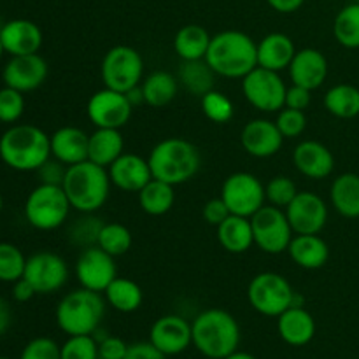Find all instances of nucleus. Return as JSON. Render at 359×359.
<instances>
[{
    "mask_svg": "<svg viewBox=\"0 0 359 359\" xmlns=\"http://www.w3.org/2000/svg\"><path fill=\"white\" fill-rule=\"evenodd\" d=\"M70 209L72 207L62 186L39 184L25 202V217L37 230L49 231L65 223Z\"/></svg>",
    "mask_w": 359,
    "mask_h": 359,
    "instance_id": "8",
    "label": "nucleus"
},
{
    "mask_svg": "<svg viewBox=\"0 0 359 359\" xmlns=\"http://www.w3.org/2000/svg\"><path fill=\"white\" fill-rule=\"evenodd\" d=\"M284 212L294 235H319L328 223V205L311 191H298Z\"/></svg>",
    "mask_w": 359,
    "mask_h": 359,
    "instance_id": "15",
    "label": "nucleus"
},
{
    "mask_svg": "<svg viewBox=\"0 0 359 359\" xmlns=\"http://www.w3.org/2000/svg\"><path fill=\"white\" fill-rule=\"evenodd\" d=\"M132 231L121 223H105L102 224L100 233H98L97 245L109 252L111 256L118 258V256L126 255L132 248Z\"/></svg>",
    "mask_w": 359,
    "mask_h": 359,
    "instance_id": "38",
    "label": "nucleus"
},
{
    "mask_svg": "<svg viewBox=\"0 0 359 359\" xmlns=\"http://www.w3.org/2000/svg\"><path fill=\"white\" fill-rule=\"evenodd\" d=\"M276 125L284 139H294V137H300L307 128V116H305V111L283 107L277 116Z\"/></svg>",
    "mask_w": 359,
    "mask_h": 359,
    "instance_id": "43",
    "label": "nucleus"
},
{
    "mask_svg": "<svg viewBox=\"0 0 359 359\" xmlns=\"http://www.w3.org/2000/svg\"><path fill=\"white\" fill-rule=\"evenodd\" d=\"M23 277L34 286L37 294H51L65 286L69 279V266L56 252H35L27 258Z\"/></svg>",
    "mask_w": 359,
    "mask_h": 359,
    "instance_id": "13",
    "label": "nucleus"
},
{
    "mask_svg": "<svg viewBox=\"0 0 359 359\" xmlns=\"http://www.w3.org/2000/svg\"><path fill=\"white\" fill-rule=\"evenodd\" d=\"M51 137V156L63 165H77L88 160L90 135L77 126H62Z\"/></svg>",
    "mask_w": 359,
    "mask_h": 359,
    "instance_id": "25",
    "label": "nucleus"
},
{
    "mask_svg": "<svg viewBox=\"0 0 359 359\" xmlns=\"http://www.w3.org/2000/svg\"><path fill=\"white\" fill-rule=\"evenodd\" d=\"M144 74V60L132 46H114L102 60L100 76L109 90L126 93L139 86Z\"/></svg>",
    "mask_w": 359,
    "mask_h": 359,
    "instance_id": "9",
    "label": "nucleus"
},
{
    "mask_svg": "<svg viewBox=\"0 0 359 359\" xmlns=\"http://www.w3.org/2000/svg\"><path fill=\"white\" fill-rule=\"evenodd\" d=\"M202 111L207 119L217 123V125H224V123H228L233 118L235 109L226 95L212 90L202 97Z\"/></svg>",
    "mask_w": 359,
    "mask_h": 359,
    "instance_id": "40",
    "label": "nucleus"
},
{
    "mask_svg": "<svg viewBox=\"0 0 359 359\" xmlns=\"http://www.w3.org/2000/svg\"><path fill=\"white\" fill-rule=\"evenodd\" d=\"M287 86L279 72L256 67L242 77V93L245 100L262 112H277L284 107Z\"/></svg>",
    "mask_w": 359,
    "mask_h": 359,
    "instance_id": "12",
    "label": "nucleus"
},
{
    "mask_svg": "<svg viewBox=\"0 0 359 359\" xmlns=\"http://www.w3.org/2000/svg\"><path fill=\"white\" fill-rule=\"evenodd\" d=\"M221 198L231 214L252 217L265 205V186L249 172H235L224 179Z\"/></svg>",
    "mask_w": 359,
    "mask_h": 359,
    "instance_id": "11",
    "label": "nucleus"
},
{
    "mask_svg": "<svg viewBox=\"0 0 359 359\" xmlns=\"http://www.w3.org/2000/svg\"><path fill=\"white\" fill-rule=\"evenodd\" d=\"M312 91L304 86L293 84L286 90V100H284V107L298 109V111H305L311 105L312 100Z\"/></svg>",
    "mask_w": 359,
    "mask_h": 359,
    "instance_id": "50",
    "label": "nucleus"
},
{
    "mask_svg": "<svg viewBox=\"0 0 359 359\" xmlns=\"http://www.w3.org/2000/svg\"><path fill=\"white\" fill-rule=\"evenodd\" d=\"M105 316V298L86 287L74 290L60 300L56 323L60 330L72 335H93Z\"/></svg>",
    "mask_w": 359,
    "mask_h": 359,
    "instance_id": "6",
    "label": "nucleus"
},
{
    "mask_svg": "<svg viewBox=\"0 0 359 359\" xmlns=\"http://www.w3.org/2000/svg\"><path fill=\"white\" fill-rule=\"evenodd\" d=\"M4 53H6V49H4V44H2V39H0V56L4 55Z\"/></svg>",
    "mask_w": 359,
    "mask_h": 359,
    "instance_id": "57",
    "label": "nucleus"
},
{
    "mask_svg": "<svg viewBox=\"0 0 359 359\" xmlns=\"http://www.w3.org/2000/svg\"><path fill=\"white\" fill-rule=\"evenodd\" d=\"M193 346L209 359H224L241 344V326L230 312L223 309H207L191 323Z\"/></svg>",
    "mask_w": 359,
    "mask_h": 359,
    "instance_id": "2",
    "label": "nucleus"
},
{
    "mask_svg": "<svg viewBox=\"0 0 359 359\" xmlns=\"http://www.w3.org/2000/svg\"><path fill=\"white\" fill-rule=\"evenodd\" d=\"M0 39L11 56L34 55L42 46V32L34 21L13 20L0 28Z\"/></svg>",
    "mask_w": 359,
    "mask_h": 359,
    "instance_id": "23",
    "label": "nucleus"
},
{
    "mask_svg": "<svg viewBox=\"0 0 359 359\" xmlns=\"http://www.w3.org/2000/svg\"><path fill=\"white\" fill-rule=\"evenodd\" d=\"M104 297L105 302L114 311L125 312V314L135 312L142 305L144 300L142 290H140L139 284L132 279H126V277H116L109 284L107 290L104 291Z\"/></svg>",
    "mask_w": 359,
    "mask_h": 359,
    "instance_id": "34",
    "label": "nucleus"
},
{
    "mask_svg": "<svg viewBox=\"0 0 359 359\" xmlns=\"http://www.w3.org/2000/svg\"><path fill=\"white\" fill-rule=\"evenodd\" d=\"M216 76L217 74L210 69V65L205 62V58L182 62V65L179 67L177 72L179 84H182L188 93L200 98L214 90Z\"/></svg>",
    "mask_w": 359,
    "mask_h": 359,
    "instance_id": "33",
    "label": "nucleus"
},
{
    "mask_svg": "<svg viewBox=\"0 0 359 359\" xmlns=\"http://www.w3.org/2000/svg\"><path fill=\"white\" fill-rule=\"evenodd\" d=\"M297 293L284 276L276 272H262L255 276L248 287V300L256 312L266 318H279L297 304Z\"/></svg>",
    "mask_w": 359,
    "mask_h": 359,
    "instance_id": "7",
    "label": "nucleus"
},
{
    "mask_svg": "<svg viewBox=\"0 0 359 359\" xmlns=\"http://www.w3.org/2000/svg\"><path fill=\"white\" fill-rule=\"evenodd\" d=\"M287 255L300 269L318 270L328 263L330 248L319 235H294Z\"/></svg>",
    "mask_w": 359,
    "mask_h": 359,
    "instance_id": "27",
    "label": "nucleus"
},
{
    "mask_svg": "<svg viewBox=\"0 0 359 359\" xmlns=\"http://www.w3.org/2000/svg\"><path fill=\"white\" fill-rule=\"evenodd\" d=\"M76 277L81 287L104 293L109 284L118 277L114 256L105 252L98 245L84 248L76 262Z\"/></svg>",
    "mask_w": 359,
    "mask_h": 359,
    "instance_id": "16",
    "label": "nucleus"
},
{
    "mask_svg": "<svg viewBox=\"0 0 359 359\" xmlns=\"http://www.w3.org/2000/svg\"><path fill=\"white\" fill-rule=\"evenodd\" d=\"M0 359H9V358H0Z\"/></svg>",
    "mask_w": 359,
    "mask_h": 359,
    "instance_id": "59",
    "label": "nucleus"
},
{
    "mask_svg": "<svg viewBox=\"0 0 359 359\" xmlns=\"http://www.w3.org/2000/svg\"><path fill=\"white\" fill-rule=\"evenodd\" d=\"M333 35L337 42L347 49L359 48V4H349L339 11L333 21Z\"/></svg>",
    "mask_w": 359,
    "mask_h": 359,
    "instance_id": "37",
    "label": "nucleus"
},
{
    "mask_svg": "<svg viewBox=\"0 0 359 359\" xmlns=\"http://www.w3.org/2000/svg\"><path fill=\"white\" fill-rule=\"evenodd\" d=\"M125 153V139L116 128H97L88 140V160L109 168Z\"/></svg>",
    "mask_w": 359,
    "mask_h": 359,
    "instance_id": "28",
    "label": "nucleus"
},
{
    "mask_svg": "<svg viewBox=\"0 0 359 359\" xmlns=\"http://www.w3.org/2000/svg\"><path fill=\"white\" fill-rule=\"evenodd\" d=\"M287 70L293 84L314 91L328 77V60L319 49L305 48L297 51Z\"/></svg>",
    "mask_w": 359,
    "mask_h": 359,
    "instance_id": "22",
    "label": "nucleus"
},
{
    "mask_svg": "<svg viewBox=\"0 0 359 359\" xmlns=\"http://www.w3.org/2000/svg\"><path fill=\"white\" fill-rule=\"evenodd\" d=\"M205 62L221 77L242 79L258 67V44L241 30L212 35Z\"/></svg>",
    "mask_w": 359,
    "mask_h": 359,
    "instance_id": "1",
    "label": "nucleus"
},
{
    "mask_svg": "<svg viewBox=\"0 0 359 359\" xmlns=\"http://www.w3.org/2000/svg\"><path fill=\"white\" fill-rule=\"evenodd\" d=\"M0 158L13 170H37L51 158V137L34 125L11 126L0 137Z\"/></svg>",
    "mask_w": 359,
    "mask_h": 359,
    "instance_id": "3",
    "label": "nucleus"
},
{
    "mask_svg": "<svg viewBox=\"0 0 359 359\" xmlns=\"http://www.w3.org/2000/svg\"><path fill=\"white\" fill-rule=\"evenodd\" d=\"M330 200L337 212L344 217H359V175L346 172L333 179Z\"/></svg>",
    "mask_w": 359,
    "mask_h": 359,
    "instance_id": "30",
    "label": "nucleus"
},
{
    "mask_svg": "<svg viewBox=\"0 0 359 359\" xmlns=\"http://www.w3.org/2000/svg\"><path fill=\"white\" fill-rule=\"evenodd\" d=\"M39 174V179H41V184H56L62 186L63 179H65V172H67V165H63L62 161L58 160H51L49 158L44 165L35 170Z\"/></svg>",
    "mask_w": 359,
    "mask_h": 359,
    "instance_id": "47",
    "label": "nucleus"
},
{
    "mask_svg": "<svg viewBox=\"0 0 359 359\" xmlns=\"http://www.w3.org/2000/svg\"><path fill=\"white\" fill-rule=\"evenodd\" d=\"M98 219L93 217H84V219H77L76 224L72 226V241L74 244L84 245V248H91L97 245L98 233H100L102 223H97Z\"/></svg>",
    "mask_w": 359,
    "mask_h": 359,
    "instance_id": "46",
    "label": "nucleus"
},
{
    "mask_svg": "<svg viewBox=\"0 0 359 359\" xmlns=\"http://www.w3.org/2000/svg\"><path fill=\"white\" fill-rule=\"evenodd\" d=\"M230 209L226 207V203L223 202V198H212L203 205L202 209V217L207 224L210 226H219L228 216H230Z\"/></svg>",
    "mask_w": 359,
    "mask_h": 359,
    "instance_id": "48",
    "label": "nucleus"
},
{
    "mask_svg": "<svg viewBox=\"0 0 359 359\" xmlns=\"http://www.w3.org/2000/svg\"><path fill=\"white\" fill-rule=\"evenodd\" d=\"M354 2H358V4H359V0H354Z\"/></svg>",
    "mask_w": 359,
    "mask_h": 359,
    "instance_id": "60",
    "label": "nucleus"
},
{
    "mask_svg": "<svg viewBox=\"0 0 359 359\" xmlns=\"http://www.w3.org/2000/svg\"><path fill=\"white\" fill-rule=\"evenodd\" d=\"M11 319H13V316H11L9 304L0 297V335L7 332V328L11 326Z\"/></svg>",
    "mask_w": 359,
    "mask_h": 359,
    "instance_id": "54",
    "label": "nucleus"
},
{
    "mask_svg": "<svg viewBox=\"0 0 359 359\" xmlns=\"http://www.w3.org/2000/svg\"><path fill=\"white\" fill-rule=\"evenodd\" d=\"M27 258L23 252L9 242H0V280L16 283L25 273Z\"/></svg>",
    "mask_w": 359,
    "mask_h": 359,
    "instance_id": "39",
    "label": "nucleus"
},
{
    "mask_svg": "<svg viewBox=\"0 0 359 359\" xmlns=\"http://www.w3.org/2000/svg\"><path fill=\"white\" fill-rule=\"evenodd\" d=\"M284 137L277 128L276 121L269 119H252L245 123L241 133V144L249 156L270 158L283 147Z\"/></svg>",
    "mask_w": 359,
    "mask_h": 359,
    "instance_id": "19",
    "label": "nucleus"
},
{
    "mask_svg": "<svg viewBox=\"0 0 359 359\" xmlns=\"http://www.w3.org/2000/svg\"><path fill=\"white\" fill-rule=\"evenodd\" d=\"M125 359H167L153 342H137L128 346Z\"/></svg>",
    "mask_w": 359,
    "mask_h": 359,
    "instance_id": "51",
    "label": "nucleus"
},
{
    "mask_svg": "<svg viewBox=\"0 0 359 359\" xmlns=\"http://www.w3.org/2000/svg\"><path fill=\"white\" fill-rule=\"evenodd\" d=\"M224 359H256V358L252 356V354H249V353H242V351H235L233 354H230V356L224 358Z\"/></svg>",
    "mask_w": 359,
    "mask_h": 359,
    "instance_id": "56",
    "label": "nucleus"
},
{
    "mask_svg": "<svg viewBox=\"0 0 359 359\" xmlns=\"http://www.w3.org/2000/svg\"><path fill=\"white\" fill-rule=\"evenodd\" d=\"M251 219L255 245L266 255H280L287 251L293 241V228L287 221L286 212L279 207L263 205Z\"/></svg>",
    "mask_w": 359,
    "mask_h": 359,
    "instance_id": "10",
    "label": "nucleus"
},
{
    "mask_svg": "<svg viewBox=\"0 0 359 359\" xmlns=\"http://www.w3.org/2000/svg\"><path fill=\"white\" fill-rule=\"evenodd\" d=\"M297 55V48L290 35L273 32L258 42V67L280 72L287 69Z\"/></svg>",
    "mask_w": 359,
    "mask_h": 359,
    "instance_id": "26",
    "label": "nucleus"
},
{
    "mask_svg": "<svg viewBox=\"0 0 359 359\" xmlns=\"http://www.w3.org/2000/svg\"><path fill=\"white\" fill-rule=\"evenodd\" d=\"M62 359H98V342L93 335H72L62 346Z\"/></svg>",
    "mask_w": 359,
    "mask_h": 359,
    "instance_id": "42",
    "label": "nucleus"
},
{
    "mask_svg": "<svg viewBox=\"0 0 359 359\" xmlns=\"http://www.w3.org/2000/svg\"><path fill=\"white\" fill-rule=\"evenodd\" d=\"M107 170L112 184L128 193H139L153 179L149 161L133 153H123Z\"/></svg>",
    "mask_w": 359,
    "mask_h": 359,
    "instance_id": "20",
    "label": "nucleus"
},
{
    "mask_svg": "<svg viewBox=\"0 0 359 359\" xmlns=\"http://www.w3.org/2000/svg\"><path fill=\"white\" fill-rule=\"evenodd\" d=\"M266 2H269V6L272 7L273 11H277V13L291 14L294 13V11L300 9V7L304 6L305 0H266Z\"/></svg>",
    "mask_w": 359,
    "mask_h": 359,
    "instance_id": "53",
    "label": "nucleus"
},
{
    "mask_svg": "<svg viewBox=\"0 0 359 359\" xmlns=\"http://www.w3.org/2000/svg\"><path fill=\"white\" fill-rule=\"evenodd\" d=\"M6 86L27 93L37 90L48 77V63L41 55L13 56L2 72Z\"/></svg>",
    "mask_w": 359,
    "mask_h": 359,
    "instance_id": "18",
    "label": "nucleus"
},
{
    "mask_svg": "<svg viewBox=\"0 0 359 359\" xmlns=\"http://www.w3.org/2000/svg\"><path fill=\"white\" fill-rule=\"evenodd\" d=\"M133 105L130 104L126 93L104 88L95 91L86 105L90 121L97 128H116L121 130L132 118Z\"/></svg>",
    "mask_w": 359,
    "mask_h": 359,
    "instance_id": "14",
    "label": "nucleus"
},
{
    "mask_svg": "<svg viewBox=\"0 0 359 359\" xmlns=\"http://www.w3.org/2000/svg\"><path fill=\"white\" fill-rule=\"evenodd\" d=\"M34 294H37V291L34 290V286H32L30 283H28L25 277H21V279H18L16 283H14V287H13V297L16 302H21V304H25V302L32 300L34 298Z\"/></svg>",
    "mask_w": 359,
    "mask_h": 359,
    "instance_id": "52",
    "label": "nucleus"
},
{
    "mask_svg": "<svg viewBox=\"0 0 359 359\" xmlns=\"http://www.w3.org/2000/svg\"><path fill=\"white\" fill-rule=\"evenodd\" d=\"M175 191L174 186L160 179H151L139 191V203L142 210L149 216H163L174 207Z\"/></svg>",
    "mask_w": 359,
    "mask_h": 359,
    "instance_id": "35",
    "label": "nucleus"
},
{
    "mask_svg": "<svg viewBox=\"0 0 359 359\" xmlns=\"http://www.w3.org/2000/svg\"><path fill=\"white\" fill-rule=\"evenodd\" d=\"M126 97H128L130 104H132L133 107L139 104H144V93H142V88H140V84L139 86H135V88H132V90L126 91Z\"/></svg>",
    "mask_w": 359,
    "mask_h": 359,
    "instance_id": "55",
    "label": "nucleus"
},
{
    "mask_svg": "<svg viewBox=\"0 0 359 359\" xmlns=\"http://www.w3.org/2000/svg\"><path fill=\"white\" fill-rule=\"evenodd\" d=\"M217 230V242L224 251L231 252V255H242L255 245V235H252L251 219L244 216H235L230 214Z\"/></svg>",
    "mask_w": 359,
    "mask_h": 359,
    "instance_id": "29",
    "label": "nucleus"
},
{
    "mask_svg": "<svg viewBox=\"0 0 359 359\" xmlns=\"http://www.w3.org/2000/svg\"><path fill=\"white\" fill-rule=\"evenodd\" d=\"M2 207H4V198L2 195H0V212H2Z\"/></svg>",
    "mask_w": 359,
    "mask_h": 359,
    "instance_id": "58",
    "label": "nucleus"
},
{
    "mask_svg": "<svg viewBox=\"0 0 359 359\" xmlns=\"http://www.w3.org/2000/svg\"><path fill=\"white\" fill-rule=\"evenodd\" d=\"M297 193V184L293 182V179L286 177V175L272 177L269 181V184L265 186V195L269 203L273 207H279V209H286L293 202Z\"/></svg>",
    "mask_w": 359,
    "mask_h": 359,
    "instance_id": "41",
    "label": "nucleus"
},
{
    "mask_svg": "<svg viewBox=\"0 0 359 359\" xmlns=\"http://www.w3.org/2000/svg\"><path fill=\"white\" fill-rule=\"evenodd\" d=\"M20 359H62V347L48 337H39L25 346Z\"/></svg>",
    "mask_w": 359,
    "mask_h": 359,
    "instance_id": "45",
    "label": "nucleus"
},
{
    "mask_svg": "<svg viewBox=\"0 0 359 359\" xmlns=\"http://www.w3.org/2000/svg\"><path fill=\"white\" fill-rule=\"evenodd\" d=\"M25 98L23 93L14 88H2L0 90V121L16 123L23 116Z\"/></svg>",
    "mask_w": 359,
    "mask_h": 359,
    "instance_id": "44",
    "label": "nucleus"
},
{
    "mask_svg": "<svg viewBox=\"0 0 359 359\" xmlns=\"http://www.w3.org/2000/svg\"><path fill=\"white\" fill-rule=\"evenodd\" d=\"M210 39L209 32L202 25H186L177 30L174 37V51L182 62L189 60H203L209 49Z\"/></svg>",
    "mask_w": 359,
    "mask_h": 359,
    "instance_id": "31",
    "label": "nucleus"
},
{
    "mask_svg": "<svg viewBox=\"0 0 359 359\" xmlns=\"http://www.w3.org/2000/svg\"><path fill=\"white\" fill-rule=\"evenodd\" d=\"M140 88L144 93V104L160 109L170 104L177 97L179 79L174 74L156 70L142 81Z\"/></svg>",
    "mask_w": 359,
    "mask_h": 359,
    "instance_id": "32",
    "label": "nucleus"
},
{
    "mask_svg": "<svg viewBox=\"0 0 359 359\" xmlns=\"http://www.w3.org/2000/svg\"><path fill=\"white\" fill-rule=\"evenodd\" d=\"M149 340L167 358L177 356L193 344L191 323L175 314L161 316L151 326Z\"/></svg>",
    "mask_w": 359,
    "mask_h": 359,
    "instance_id": "17",
    "label": "nucleus"
},
{
    "mask_svg": "<svg viewBox=\"0 0 359 359\" xmlns=\"http://www.w3.org/2000/svg\"><path fill=\"white\" fill-rule=\"evenodd\" d=\"M111 184L107 168L86 160L67 167L62 188L72 209L83 214H93L107 202Z\"/></svg>",
    "mask_w": 359,
    "mask_h": 359,
    "instance_id": "4",
    "label": "nucleus"
},
{
    "mask_svg": "<svg viewBox=\"0 0 359 359\" xmlns=\"http://www.w3.org/2000/svg\"><path fill=\"white\" fill-rule=\"evenodd\" d=\"M277 330L287 346L304 347L314 339L316 321L307 309L293 305L277 318Z\"/></svg>",
    "mask_w": 359,
    "mask_h": 359,
    "instance_id": "24",
    "label": "nucleus"
},
{
    "mask_svg": "<svg viewBox=\"0 0 359 359\" xmlns=\"http://www.w3.org/2000/svg\"><path fill=\"white\" fill-rule=\"evenodd\" d=\"M325 107L335 118H356L359 116V88L346 83L335 84L326 91Z\"/></svg>",
    "mask_w": 359,
    "mask_h": 359,
    "instance_id": "36",
    "label": "nucleus"
},
{
    "mask_svg": "<svg viewBox=\"0 0 359 359\" xmlns=\"http://www.w3.org/2000/svg\"><path fill=\"white\" fill-rule=\"evenodd\" d=\"M128 346L119 337H105L98 342V359H125Z\"/></svg>",
    "mask_w": 359,
    "mask_h": 359,
    "instance_id": "49",
    "label": "nucleus"
},
{
    "mask_svg": "<svg viewBox=\"0 0 359 359\" xmlns=\"http://www.w3.org/2000/svg\"><path fill=\"white\" fill-rule=\"evenodd\" d=\"M293 163L302 175L309 179H326L335 168L333 153L318 140H302L293 151Z\"/></svg>",
    "mask_w": 359,
    "mask_h": 359,
    "instance_id": "21",
    "label": "nucleus"
},
{
    "mask_svg": "<svg viewBox=\"0 0 359 359\" xmlns=\"http://www.w3.org/2000/svg\"><path fill=\"white\" fill-rule=\"evenodd\" d=\"M147 161L154 179L177 186L195 177L200 168V153L189 140L168 137L151 149Z\"/></svg>",
    "mask_w": 359,
    "mask_h": 359,
    "instance_id": "5",
    "label": "nucleus"
}]
</instances>
